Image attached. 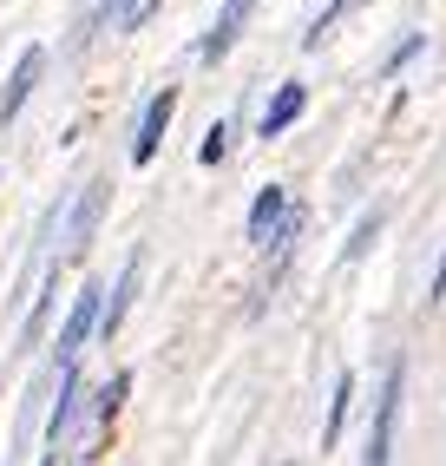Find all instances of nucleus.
Listing matches in <instances>:
<instances>
[{"label": "nucleus", "mask_w": 446, "mask_h": 466, "mask_svg": "<svg viewBox=\"0 0 446 466\" xmlns=\"http://www.w3.org/2000/svg\"><path fill=\"white\" fill-rule=\"evenodd\" d=\"M99 316H106V296H99V283H86V289L73 296V309H66V322H59V341H53L59 368H73V361H79V349L92 341V329H99Z\"/></svg>", "instance_id": "f257e3e1"}, {"label": "nucleus", "mask_w": 446, "mask_h": 466, "mask_svg": "<svg viewBox=\"0 0 446 466\" xmlns=\"http://www.w3.org/2000/svg\"><path fill=\"white\" fill-rule=\"evenodd\" d=\"M400 381H407V368H400V361H388V381H380V400H374V427H368V460H361V466H388V460H394Z\"/></svg>", "instance_id": "f03ea898"}, {"label": "nucleus", "mask_w": 446, "mask_h": 466, "mask_svg": "<svg viewBox=\"0 0 446 466\" xmlns=\"http://www.w3.org/2000/svg\"><path fill=\"white\" fill-rule=\"evenodd\" d=\"M99 210H106V177H92L86 191L73 198V210H66V224H59V237H66V257H79V250H86V237L99 230Z\"/></svg>", "instance_id": "7ed1b4c3"}, {"label": "nucleus", "mask_w": 446, "mask_h": 466, "mask_svg": "<svg viewBox=\"0 0 446 466\" xmlns=\"http://www.w3.org/2000/svg\"><path fill=\"white\" fill-rule=\"evenodd\" d=\"M171 112H177V92H171V86L151 92V106H145V118H138V138H132V165H151V158H157V138H165Z\"/></svg>", "instance_id": "20e7f679"}, {"label": "nucleus", "mask_w": 446, "mask_h": 466, "mask_svg": "<svg viewBox=\"0 0 446 466\" xmlns=\"http://www.w3.org/2000/svg\"><path fill=\"white\" fill-rule=\"evenodd\" d=\"M40 66H46V53H40V46H26V53L14 59V79H7V92H0V126H14V118H20L26 92L40 86Z\"/></svg>", "instance_id": "39448f33"}, {"label": "nucleus", "mask_w": 446, "mask_h": 466, "mask_svg": "<svg viewBox=\"0 0 446 466\" xmlns=\"http://www.w3.org/2000/svg\"><path fill=\"white\" fill-rule=\"evenodd\" d=\"M282 217H289V198H282V184H263L257 204H249V243H276Z\"/></svg>", "instance_id": "423d86ee"}, {"label": "nucleus", "mask_w": 446, "mask_h": 466, "mask_svg": "<svg viewBox=\"0 0 446 466\" xmlns=\"http://www.w3.org/2000/svg\"><path fill=\"white\" fill-rule=\"evenodd\" d=\"M302 106H309V92L289 79V86H282L276 99H269V112H263V138H282V132H289L296 118H302Z\"/></svg>", "instance_id": "0eeeda50"}, {"label": "nucleus", "mask_w": 446, "mask_h": 466, "mask_svg": "<svg viewBox=\"0 0 446 466\" xmlns=\"http://www.w3.org/2000/svg\"><path fill=\"white\" fill-rule=\"evenodd\" d=\"M73 414H79V375H73V368H59V400H53V420H46V441H53V453H59V441H66Z\"/></svg>", "instance_id": "6e6552de"}, {"label": "nucleus", "mask_w": 446, "mask_h": 466, "mask_svg": "<svg viewBox=\"0 0 446 466\" xmlns=\"http://www.w3.org/2000/svg\"><path fill=\"white\" fill-rule=\"evenodd\" d=\"M151 7L157 0H106V7L92 14V26H138V20H151Z\"/></svg>", "instance_id": "1a4fd4ad"}, {"label": "nucleus", "mask_w": 446, "mask_h": 466, "mask_svg": "<svg viewBox=\"0 0 446 466\" xmlns=\"http://www.w3.org/2000/svg\"><path fill=\"white\" fill-rule=\"evenodd\" d=\"M138 269H145L138 257L125 263V276H118V289H112V302H106V316H99V329H118V322H125V309H132V289H138Z\"/></svg>", "instance_id": "9d476101"}, {"label": "nucleus", "mask_w": 446, "mask_h": 466, "mask_svg": "<svg viewBox=\"0 0 446 466\" xmlns=\"http://www.w3.org/2000/svg\"><path fill=\"white\" fill-rule=\"evenodd\" d=\"M348 394H355V375H341V381H335V394H329V427H322V447H335V441H341V420H348Z\"/></svg>", "instance_id": "9b49d317"}, {"label": "nucleus", "mask_w": 446, "mask_h": 466, "mask_svg": "<svg viewBox=\"0 0 446 466\" xmlns=\"http://www.w3.org/2000/svg\"><path fill=\"white\" fill-rule=\"evenodd\" d=\"M374 230H380V210H374V217H361V224H355V237H348V263H355V257L368 250V243H374Z\"/></svg>", "instance_id": "f8f14e48"}, {"label": "nucleus", "mask_w": 446, "mask_h": 466, "mask_svg": "<svg viewBox=\"0 0 446 466\" xmlns=\"http://www.w3.org/2000/svg\"><path fill=\"white\" fill-rule=\"evenodd\" d=\"M223 151H230V126H210V138H204V151H198V158H204V165H217Z\"/></svg>", "instance_id": "ddd939ff"}, {"label": "nucleus", "mask_w": 446, "mask_h": 466, "mask_svg": "<svg viewBox=\"0 0 446 466\" xmlns=\"http://www.w3.org/2000/svg\"><path fill=\"white\" fill-rule=\"evenodd\" d=\"M413 53H421V34H413V40H400V46H394V59H388V73H400V66H407V59H413Z\"/></svg>", "instance_id": "4468645a"}, {"label": "nucleus", "mask_w": 446, "mask_h": 466, "mask_svg": "<svg viewBox=\"0 0 446 466\" xmlns=\"http://www.w3.org/2000/svg\"><path fill=\"white\" fill-rule=\"evenodd\" d=\"M440 289H446V263H440V269H433V296H440Z\"/></svg>", "instance_id": "2eb2a0df"}]
</instances>
